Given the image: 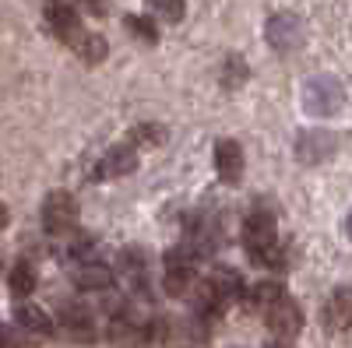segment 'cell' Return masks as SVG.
<instances>
[{"instance_id":"cell-1","label":"cell","mask_w":352,"mask_h":348,"mask_svg":"<svg viewBox=\"0 0 352 348\" xmlns=\"http://www.w3.org/2000/svg\"><path fill=\"white\" fill-rule=\"evenodd\" d=\"M300 102L310 116H331L345 106V84L331 74H314V78L303 81Z\"/></svg>"},{"instance_id":"cell-2","label":"cell","mask_w":352,"mask_h":348,"mask_svg":"<svg viewBox=\"0 0 352 348\" xmlns=\"http://www.w3.org/2000/svg\"><path fill=\"white\" fill-rule=\"evenodd\" d=\"M78 225V200L67 190H53L43 197V229L50 236H67Z\"/></svg>"},{"instance_id":"cell-3","label":"cell","mask_w":352,"mask_h":348,"mask_svg":"<svg viewBox=\"0 0 352 348\" xmlns=\"http://www.w3.org/2000/svg\"><path fill=\"white\" fill-rule=\"evenodd\" d=\"M264 39H268L275 53H296L303 46V21L289 11H278L264 25Z\"/></svg>"},{"instance_id":"cell-4","label":"cell","mask_w":352,"mask_h":348,"mask_svg":"<svg viewBox=\"0 0 352 348\" xmlns=\"http://www.w3.org/2000/svg\"><path fill=\"white\" fill-rule=\"evenodd\" d=\"M264 324H268L272 334H278V338H296L303 331V310L289 296H278L272 306H264Z\"/></svg>"},{"instance_id":"cell-5","label":"cell","mask_w":352,"mask_h":348,"mask_svg":"<svg viewBox=\"0 0 352 348\" xmlns=\"http://www.w3.org/2000/svg\"><path fill=\"white\" fill-rule=\"evenodd\" d=\"M338 152V137L331 130H303L296 137V159L303 165H320Z\"/></svg>"},{"instance_id":"cell-6","label":"cell","mask_w":352,"mask_h":348,"mask_svg":"<svg viewBox=\"0 0 352 348\" xmlns=\"http://www.w3.org/2000/svg\"><path fill=\"white\" fill-rule=\"evenodd\" d=\"M243 243H247V250H250L254 257L268 250V246L275 243V215H272V211H264V208H257L254 215H247Z\"/></svg>"},{"instance_id":"cell-7","label":"cell","mask_w":352,"mask_h":348,"mask_svg":"<svg viewBox=\"0 0 352 348\" xmlns=\"http://www.w3.org/2000/svg\"><path fill=\"white\" fill-rule=\"evenodd\" d=\"M46 28L67 46H74V39L85 32L81 21H78V11L71 4H50L46 8Z\"/></svg>"},{"instance_id":"cell-8","label":"cell","mask_w":352,"mask_h":348,"mask_svg":"<svg viewBox=\"0 0 352 348\" xmlns=\"http://www.w3.org/2000/svg\"><path fill=\"white\" fill-rule=\"evenodd\" d=\"M60 324L67 327L71 338H78L85 345L96 341V316H92V310L81 306V303H64L60 306Z\"/></svg>"},{"instance_id":"cell-9","label":"cell","mask_w":352,"mask_h":348,"mask_svg":"<svg viewBox=\"0 0 352 348\" xmlns=\"http://www.w3.org/2000/svg\"><path fill=\"white\" fill-rule=\"evenodd\" d=\"M215 172L222 183H236L240 172H243V148L232 137L215 141Z\"/></svg>"},{"instance_id":"cell-10","label":"cell","mask_w":352,"mask_h":348,"mask_svg":"<svg viewBox=\"0 0 352 348\" xmlns=\"http://www.w3.org/2000/svg\"><path fill=\"white\" fill-rule=\"evenodd\" d=\"M134 169H138V152L131 148V144H116V148H109L106 159L99 162L96 176L99 180H120V176H127V172H134Z\"/></svg>"},{"instance_id":"cell-11","label":"cell","mask_w":352,"mask_h":348,"mask_svg":"<svg viewBox=\"0 0 352 348\" xmlns=\"http://www.w3.org/2000/svg\"><path fill=\"white\" fill-rule=\"evenodd\" d=\"M162 288H166V296H173V299H190L194 288H197L194 268L190 264H169V271L162 278Z\"/></svg>"},{"instance_id":"cell-12","label":"cell","mask_w":352,"mask_h":348,"mask_svg":"<svg viewBox=\"0 0 352 348\" xmlns=\"http://www.w3.org/2000/svg\"><path fill=\"white\" fill-rule=\"evenodd\" d=\"M74 285L81 288V292H106V288L113 285V271L106 264H99V260H85V264L74 271Z\"/></svg>"},{"instance_id":"cell-13","label":"cell","mask_w":352,"mask_h":348,"mask_svg":"<svg viewBox=\"0 0 352 348\" xmlns=\"http://www.w3.org/2000/svg\"><path fill=\"white\" fill-rule=\"evenodd\" d=\"M14 324H18V331L36 334V338H46V334L53 331L50 313H46L43 306H32V303H21V306L14 310Z\"/></svg>"},{"instance_id":"cell-14","label":"cell","mask_w":352,"mask_h":348,"mask_svg":"<svg viewBox=\"0 0 352 348\" xmlns=\"http://www.w3.org/2000/svg\"><path fill=\"white\" fill-rule=\"evenodd\" d=\"M120 271L127 281H144V275H148V250L144 246H127L120 250Z\"/></svg>"},{"instance_id":"cell-15","label":"cell","mask_w":352,"mask_h":348,"mask_svg":"<svg viewBox=\"0 0 352 348\" xmlns=\"http://www.w3.org/2000/svg\"><path fill=\"white\" fill-rule=\"evenodd\" d=\"M36 285H39V271H36V264H32V260H18V264L11 268V275H8L11 296H28Z\"/></svg>"},{"instance_id":"cell-16","label":"cell","mask_w":352,"mask_h":348,"mask_svg":"<svg viewBox=\"0 0 352 348\" xmlns=\"http://www.w3.org/2000/svg\"><path fill=\"white\" fill-rule=\"evenodd\" d=\"M74 49L81 53V60L85 64H102L106 60V53H109V46H106V39L99 36V32H81L78 39H74Z\"/></svg>"},{"instance_id":"cell-17","label":"cell","mask_w":352,"mask_h":348,"mask_svg":"<svg viewBox=\"0 0 352 348\" xmlns=\"http://www.w3.org/2000/svg\"><path fill=\"white\" fill-rule=\"evenodd\" d=\"M328 327H338V331L349 327V288L345 285H338L328 299Z\"/></svg>"},{"instance_id":"cell-18","label":"cell","mask_w":352,"mask_h":348,"mask_svg":"<svg viewBox=\"0 0 352 348\" xmlns=\"http://www.w3.org/2000/svg\"><path fill=\"white\" fill-rule=\"evenodd\" d=\"M247 78H250L247 60H243V56H236V53H229V56H226V64H222V84L232 92V89H240Z\"/></svg>"},{"instance_id":"cell-19","label":"cell","mask_w":352,"mask_h":348,"mask_svg":"<svg viewBox=\"0 0 352 348\" xmlns=\"http://www.w3.org/2000/svg\"><path fill=\"white\" fill-rule=\"evenodd\" d=\"M148 8H152V14H155V18H162L166 25L184 21V11H187L184 0H148Z\"/></svg>"},{"instance_id":"cell-20","label":"cell","mask_w":352,"mask_h":348,"mask_svg":"<svg viewBox=\"0 0 352 348\" xmlns=\"http://www.w3.org/2000/svg\"><path fill=\"white\" fill-rule=\"evenodd\" d=\"M127 32L134 36V39H141V43H155L159 39V32H155V21H148V18H138V14H131L127 18Z\"/></svg>"},{"instance_id":"cell-21","label":"cell","mask_w":352,"mask_h":348,"mask_svg":"<svg viewBox=\"0 0 352 348\" xmlns=\"http://www.w3.org/2000/svg\"><path fill=\"white\" fill-rule=\"evenodd\" d=\"M134 137H138V144H148V148H159V144L169 137V130H166L162 124H141V127L134 130Z\"/></svg>"},{"instance_id":"cell-22","label":"cell","mask_w":352,"mask_h":348,"mask_svg":"<svg viewBox=\"0 0 352 348\" xmlns=\"http://www.w3.org/2000/svg\"><path fill=\"white\" fill-rule=\"evenodd\" d=\"M278 296H285V288L278 285V281H257L254 285V303L264 310V306H272Z\"/></svg>"},{"instance_id":"cell-23","label":"cell","mask_w":352,"mask_h":348,"mask_svg":"<svg viewBox=\"0 0 352 348\" xmlns=\"http://www.w3.org/2000/svg\"><path fill=\"white\" fill-rule=\"evenodd\" d=\"M88 8H92V14H102V11H106L102 0H88Z\"/></svg>"},{"instance_id":"cell-24","label":"cell","mask_w":352,"mask_h":348,"mask_svg":"<svg viewBox=\"0 0 352 348\" xmlns=\"http://www.w3.org/2000/svg\"><path fill=\"white\" fill-rule=\"evenodd\" d=\"M4 229H8V208L0 205V232H4Z\"/></svg>"},{"instance_id":"cell-25","label":"cell","mask_w":352,"mask_h":348,"mask_svg":"<svg viewBox=\"0 0 352 348\" xmlns=\"http://www.w3.org/2000/svg\"><path fill=\"white\" fill-rule=\"evenodd\" d=\"M268 348H292L289 341H268Z\"/></svg>"},{"instance_id":"cell-26","label":"cell","mask_w":352,"mask_h":348,"mask_svg":"<svg viewBox=\"0 0 352 348\" xmlns=\"http://www.w3.org/2000/svg\"><path fill=\"white\" fill-rule=\"evenodd\" d=\"M0 348H8V331L0 327Z\"/></svg>"}]
</instances>
